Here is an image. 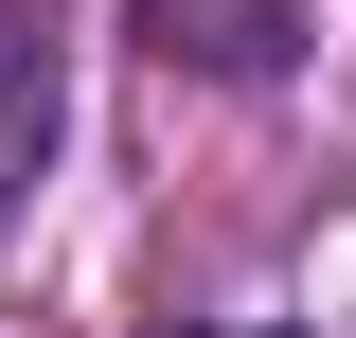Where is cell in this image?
I'll use <instances>...</instances> for the list:
<instances>
[{
    "instance_id": "cell-1",
    "label": "cell",
    "mask_w": 356,
    "mask_h": 338,
    "mask_svg": "<svg viewBox=\"0 0 356 338\" xmlns=\"http://www.w3.org/2000/svg\"><path fill=\"white\" fill-rule=\"evenodd\" d=\"M36 161H54V18H36V0H0V232H18Z\"/></svg>"
},
{
    "instance_id": "cell-2",
    "label": "cell",
    "mask_w": 356,
    "mask_h": 338,
    "mask_svg": "<svg viewBox=\"0 0 356 338\" xmlns=\"http://www.w3.org/2000/svg\"><path fill=\"white\" fill-rule=\"evenodd\" d=\"M143 36L178 54V72H285V0H143Z\"/></svg>"
}]
</instances>
